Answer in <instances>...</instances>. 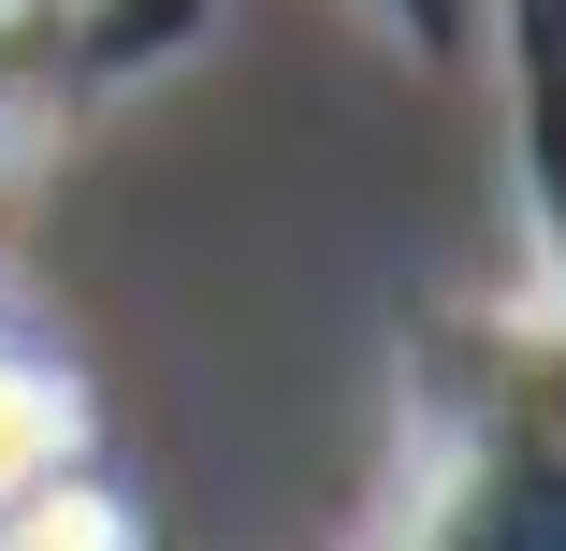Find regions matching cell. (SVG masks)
<instances>
[{"label": "cell", "mask_w": 566, "mask_h": 551, "mask_svg": "<svg viewBox=\"0 0 566 551\" xmlns=\"http://www.w3.org/2000/svg\"><path fill=\"white\" fill-rule=\"evenodd\" d=\"M349 15H364L407 73H480V44H494V0H349Z\"/></svg>", "instance_id": "277c9868"}, {"label": "cell", "mask_w": 566, "mask_h": 551, "mask_svg": "<svg viewBox=\"0 0 566 551\" xmlns=\"http://www.w3.org/2000/svg\"><path fill=\"white\" fill-rule=\"evenodd\" d=\"M509 73V203H523V305L552 335L566 378V0H494V44Z\"/></svg>", "instance_id": "6da1fadb"}, {"label": "cell", "mask_w": 566, "mask_h": 551, "mask_svg": "<svg viewBox=\"0 0 566 551\" xmlns=\"http://www.w3.org/2000/svg\"><path fill=\"white\" fill-rule=\"evenodd\" d=\"M0 551H146V522H132V494L117 479H44V494H15L0 508Z\"/></svg>", "instance_id": "3957f363"}, {"label": "cell", "mask_w": 566, "mask_h": 551, "mask_svg": "<svg viewBox=\"0 0 566 551\" xmlns=\"http://www.w3.org/2000/svg\"><path fill=\"white\" fill-rule=\"evenodd\" d=\"M73 465H87V392H73L44 349L0 335V508L44 494V479H73Z\"/></svg>", "instance_id": "7a4b0ae2"}]
</instances>
